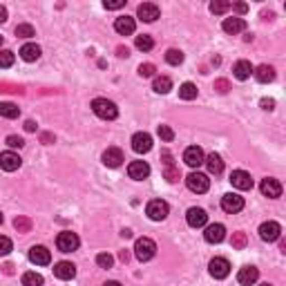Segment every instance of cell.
I'll use <instances>...</instances> for the list:
<instances>
[{"instance_id":"3","label":"cell","mask_w":286,"mask_h":286,"mask_svg":"<svg viewBox=\"0 0 286 286\" xmlns=\"http://www.w3.org/2000/svg\"><path fill=\"white\" fill-rule=\"evenodd\" d=\"M78 244H81V239H78V235L72 233V230H63V233L56 237V246L60 253H74Z\"/></svg>"},{"instance_id":"26","label":"cell","mask_w":286,"mask_h":286,"mask_svg":"<svg viewBox=\"0 0 286 286\" xmlns=\"http://www.w3.org/2000/svg\"><path fill=\"white\" fill-rule=\"evenodd\" d=\"M253 74H255V78H257L259 83H271V81H275V70H273L271 65H259L257 70H253Z\"/></svg>"},{"instance_id":"10","label":"cell","mask_w":286,"mask_h":286,"mask_svg":"<svg viewBox=\"0 0 286 286\" xmlns=\"http://www.w3.org/2000/svg\"><path fill=\"white\" fill-rule=\"evenodd\" d=\"M230 184H233L237 190H251L253 179L246 170H233V174H230Z\"/></svg>"},{"instance_id":"44","label":"cell","mask_w":286,"mask_h":286,"mask_svg":"<svg viewBox=\"0 0 286 286\" xmlns=\"http://www.w3.org/2000/svg\"><path fill=\"white\" fill-rule=\"evenodd\" d=\"M103 7L105 9H121V7H125V0H105Z\"/></svg>"},{"instance_id":"1","label":"cell","mask_w":286,"mask_h":286,"mask_svg":"<svg viewBox=\"0 0 286 286\" xmlns=\"http://www.w3.org/2000/svg\"><path fill=\"white\" fill-rule=\"evenodd\" d=\"M92 109H94L96 117L103 119V121H112V119H117V114H119L117 105H114L112 101H107V99H94L92 101Z\"/></svg>"},{"instance_id":"55","label":"cell","mask_w":286,"mask_h":286,"mask_svg":"<svg viewBox=\"0 0 286 286\" xmlns=\"http://www.w3.org/2000/svg\"><path fill=\"white\" fill-rule=\"evenodd\" d=\"M259 286H273V284H269V282H264V284H259Z\"/></svg>"},{"instance_id":"7","label":"cell","mask_w":286,"mask_h":286,"mask_svg":"<svg viewBox=\"0 0 286 286\" xmlns=\"http://www.w3.org/2000/svg\"><path fill=\"white\" fill-rule=\"evenodd\" d=\"M279 235H282V226H279L277 222H264L259 226V237L264 241H277L279 239Z\"/></svg>"},{"instance_id":"11","label":"cell","mask_w":286,"mask_h":286,"mask_svg":"<svg viewBox=\"0 0 286 286\" xmlns=\"http://www.w3.org/2000/svg\"><path fill=\"white\" fill-rule=\"evenodd\" d=\"M132 150L139 152V155H145V152L152 150V137L148 132H137L135 137H132Z\"/></svg>"},{"instance_id":"19","label":"cell","mask_w":286,"mask_h":286,"mask_svg":"<svg viewBox=\"0 0 286 286\" xmlns=\"http://www.w3.org/2000/svg\"><path fill=\"white\" fill-rule=\"evenodd\" d=\"M259 279V271L255 266H244L239 273H237V282L241 286H253Z\"/></svg>"},{"instance_id":"38","label":"cell","mask_w":286,"mask_h":286,"mask_svg":"<svg viewBox=\"0 0 286 286\" xmlns=\"http://www.w3.org/2000/svg\"><path fill=\"white\" fill-rule=\"evenodd\" d=\"M11 253V239L5 235H0V257H5V255Z\"/></svg>"},{"instance_id":"54","label":"cell","mask_w":286,"mask_h":286,"mask_svg":"<svg viewBox=\"0 0 286 286\" xmlns=\"http://www.w3.org/2000/svg\"><path fill=\"white\" fill-rule=\"evenodd\" d=\"M105 286H121L119 282H105Z\"/></svg>"},{"instance_id":"6","label":"cell","mask_w":286,"mask_h":286,"mask_svg":"<svg viewBox=\"0 0 286 286\" xmlns=\"http://www.w3.org/2000/svg\"><path fill=\"white\" fill-rule=\"evenodd\" d=\"M208 271L215 279H224V277H228V273H230V261L224 257H215V259H210Z\"/></svg>"},{"instance_id":"5","label":"cell","mask_w":286,"mask_h":286,"mask_svg":"<svg viewBox=\"0 0 286 286\" xmlns=\"http://www.w3.org/2000/svg\"><path fill=\"white\" fill-rule=\"evenodd\" d=\"M186 186H188V190H192L197 194H204L210 188V179L206 177V174H202V172H190L186 177Z\"/></svg>"},{"instance_id":"22","label":"cell","mask_w":286,"mask_h":286,"mask_svg":"<svg viewBox=\"0 0 286 286\" xmlns=\"http://www.w3.org/2000/svg\"><path fill=\"white\" fill-rule=\"evenodd\" d=\"M54 275H56L58 279H74L76 266L72 264V261H58V264L54 266Z\"/></svg>"},{"instance_id":"17","label":"cell","mask_w":286,"mask_h":286,"mask_svg":"<svg viewBox=\"0 0 286 286\" xmlns=\"http://www.w3.org/2000/svg\"><path fill=\"white\" fill-rule=\"evenodd\" d=\"M159 7H157L155 3H143V5H139V9H137V16L141 18V20L145 23H155L157 18H159Z\"/></svg>"},{"instance_id":"36","label":"cell","mask_w":286,"mask_h":286,"mask_svg":"<svg viewBox=\"0 0 286 286\" xmlns=\"http://www.w3.org/2000/svg\"><path fill=\"white\" fill-rule=\"evenodd\" d=\"M16 36L18 38H32V36H36V32H34L32 25H18L16 27Z\"/></svg>"},{"instance_id":"56","label":"cell","mask_w":286,"mask_h":286,"mask_svg":"<svg viewBox=\"0 0 286 286\" xmlns=\"http://www.w3.org/2000/svg\"><path fill=\"white\" fill-rule=\"evenodd\" d=\"M0 224H3V212H0Z\"/></svg>"},{"instance_id":"52","label":"cell","mask_w":286,"mask_h":286,"mask_svg":"<svg viewBox=\"0 0 286 286\" xmlns=\"http://www.w3.org/2000/svg\"><path fill=\"white\" fill-rule=\"evenodd\" d=\"M52 141H54L52 135H42V143H52Z\"/></svg>"},{"instance_id":"57","label":"cell","mask_w":286,"mask_h":286,"mask_svg":"<svg viewBox=\"0 0 286 286\" xmlns=\"http://www.w3.org/2000/svg\"><path fill=\"white\" fill-rule=\"evenodd\" d=\"M0 45H3V36H0Z\"/></svg>"},{"instance_id":"34","label":"cell","mask_w":286,"mask_h":286,"mask_svg":"<svg viewBox=\"0 0 286 286\" xmlns=\"http://www.w3.org/2000/svg\"><path fill=\"white\" fill-rule=\"evenodd\" d=\"M14 60H16V56H14V52H9V50H3L0 52V68H11L14 65Z\"/></svg>"},{"instance_id":"9","label":"cell","mask_w":286,"mask_h":286,"mask_svg":"<svg viewBox=\"0 0 286 286\" xmlns=\"http://www.w3.org/2000/svg\"><path fill=\"white\" fill-rule=\"evenodd\" d=\"M184 161L190 168H199L206 161V155L199 145H190V148H186V152H184Z\"/></svg>"},{"instance_id":"23","label":"cell","mask_w":286,"mask_h":286,"mask_svg":"<svg viewBox=\"0 0 286 286\" xmlns=\"http://www.w3.org/2000/svg\"><path fill=\"white\" fill-rule=\"evenodd\" d=\"M224 32L226 34H239V32H244L246 29V20L244 18H226V20H224Z\"/></svg>"},{"instance_id":"39","label":"cell","mask_w":286,"mask_h":286,"mask_svg":"<svg viewBox=\"0 0 286 286\" xmlns=\"http://www.w3.org/2000/svg\"><path fill=\"white\" fill-rule=\"evenodd\" d=\"M228 9H230V3H212L210 5V11H212V14H217V16L226 14Z\"/></svg>"},{"instance_id":"32","label":"cell","mask_w":286,"mask_h":286,"mask_svg":"<svg viewBox=\"0 0 286 286\" xmlns=\"http://www.w3.org/2000/svg\"><path fill=\"white\" fill-rule=\"evenodd\" d=\"M42 282H45V279H42V275H38V273H25V275H23V286H42Z\"/></svg>"},{"instance_id":"41","label":"cell","mask_w":286,"mask_h":286,"mask_svg":"<svg viewBox=\"0 0 286 286\" xmlns=\"http://www.w3.org/2000/svg\"><path fill=\"white\" fill-rule=\"evenodd\" d=\"M157 132H159V137L163 139V141H172V139H174V132L170 130L168 125H159V130H157Z\"/></svg>"},{"instance_id":"14","label":"cell","mask_w":286,"mask_h":286,"mask_svg":"<svg viewBox=\"0 0 286 286\" xmlns=\"http://www.w3.org/2000/svg\"><path fill=\"white\" fill-rule=\"evenodd\" d=\"M20 163H23V159L16 155V152H11V150L0 155V168H3L5 172H14V170L20 168Z\"/></svg>"},{"instance_id":"30","label":"cell","mask_w":286,"mask_h":286,"mask_svg":"<svg viewBox=\"0 0 286 286\" xmlns=\"http://www.w3.org/2000/svg\"><path fill=\"white\" fill-rule=\"evenodd\" d=\"M179 96L184 101H192V99H197V87H194L192 83H184L179 87Z\"/></svg>"},{"instance_id":"18","label":"cell","mask_w":286,"mask_h":286,"mask_svg":"<svg viewBox=\"0 0 286 286\" xmlns=\"http://www.w3.org/2000/svg\"><path fill=\"white\" fill-rule=\"evenodd\" d=\"M259 190L264 197H271V199H277L279 194H282V184H279L277 179H264L261 181V186H259Z\"/></svg>"},{"instance_id":"50","label":"cell","mask_w":286,"mask_h":286,"mask_svg":"<svg viewBox=\"0 0 286 286\" xmlns=\"http://www.w3.org/2000/svg\"><path fill=\"white\" fill-rule=\"evenodd\" d=\"M25 130H27V132H36V123H34V121H27V123H25Z\"/></svg>"},{"instance_id":"45","label":"cell","mask_w":286,"mask_h":286,"mask_svg":"<svg viewBox=\"0 0 286 286\" xmlns=\"http://www.w3.org/2000/svg\"><path fill=\"white\" fill-rule=\"evenodd\" d=\"M166 179L170 181V184H174V181H179V170H174L172 166L166 168Z\"/></svg>"},{"instance_id":"25","label":"cell","mask_w":286,"mask_h":286,"mask_svg":"<svg viewBox=\"0 0 286 286\" xmlns=\"http://www.w3.org/2000/svg\"><path fill=\"white\" fill-rule=\"evenodd\" d=\"M233 74H235V78H239V81H246V78L253 74V65L248 63V60H237L235 68H233Z\"/></svg>"},{"instance_id":"33","label":"cell","mask_w":286,"mask_h":286,"mask_svg":"<svg viewBox=\"0 0 286 286\" xmlns=\"http://www.w3.org/2000/svg\"><path fill=\"white\" fill-rule=\"evenodd\" d=\"M166 63H170V65H181V63H184V52L168 50L166 52Z\"/></svg>"},{"instance_id":"42","label":"cell","mask_w":286,"mask_h":286,"mask_svg":"<svg viewBox=\"0 0 286 286\" xmlns=\"http://www.w3.org/2000/svg\"><path fill=\"white\" fill-rule=\"evenodd\" d=\"M246 246V235L244 233H235L233 235V248H244Z\"/></svg>"},{"instance_id":"8","label":"cell","mask_w":286,"mask_h":286,"mask_svg":"<svg viewBox=\"0 0 286 286\" xmlns=\"http://www.w3.org/2000/svg\"><path fill=\"white\" fill-rule=\"evenodd\" d=\"M222 208L230 212V215H235V212H239L241 208H244V197H239V194L235 192H228L222 197Z\"/></svg>"},{"instance_id":"28","label":"cell","mask_w":286,"mask_h":286,"mask_svg":"<svg viewBox=\"0 0 286 286\" xmlns=\"http://www.w3.org/2000/svg\"><path fill=\"white\" fill-rule=\"evenodd\" d=\"M0 117H5V119H18V117H20V107H18L16 103L3 101V103H0Z\"/></svg>"},{"instance_id":"37","label":"cell","mask_w":286,"mask_h":286,"mask_svg":"<svg viewBox=\"0 0 286 286\" xmlns=\"http://www.w3.org/2000/svg\"><path fill=\"white\" fill-rule=\"evenodd\" d=\"M14 228L18 230V233H27V230L32 228V222H29L27 217H16V222H14Z\"/></svg>"},{"instance_id":"24","label":"cell","mask_w":286,"mask_h":286,"mask_svg":"<svg viewBox=\"0 0 286 286\" xmlns=\"http://www.w3.org/2000/svg\"><path fill=\"white\" fill-rule=\"evenodd\" d=\"M20 58L25 60V63H34V60L40 58V47L34 45V42H27V45L20 47Z\"/></svg>"},{"instance_id":"47","label":"cell","mask_w":286,"mask_h":286,"mask_svg":"<svg viewBox=\"0 0 286 286\" xmlns=\"http://www.w3.org/2000/svg\"><path fill=\"white\" fill-rule=\"evenodd\" d=\"M230 7H235V11H239V14H246L248 11V5H244V3H235V5H230Z\"/></svg>"},{"instance_id":"2","label":"cell","mask_w":286,"mask_h":286,"mask_svg":"<svg viewBox=\"0 0 286 286\" xmlns=\"http://www.w3.org/2000/svg\"><path fill=\"white\" fill-rule=\"evenodd\" d=\"M157 253V244L150 239V237H141V239H137L135 244V255L139 261H150L152 257H155Z\"/></svg>"},{"instance_id":"53","label":"cell","mask_w":286,"mask_h":286,"mask_svg":"<svg viewBox=\"0 0 286 286\" xmlns=\"http://www.w3.org/2000/svg\"><path fill=\"white\" fill-rule=\"evenodd\" d=\"M119 257H121V261H127V259H130V255H127V251H121Z\"/></svg>"},{"instance_id":"31","label":"cell","mask_w":286,"mask_h":286,"mask_svg":"<svg viewBox=\"0 0 286 286\" xmlns=\"http://www.w3.org/2000/svg\"><path fill=\"white\" fill-rule=\"evenodd\" d=\"M135 45H137V50H141V52H150L152 47H155V40H152L148 34H143V36H137Z\"/></svg>"},{"instance_id":"43","label":"cell","mask_w":286,"mask_h":286,"mask_svg":"<svg viewBox=\"0 0 286 286\" xmlns=\"http://www.w3.org/2000/svg\"><path fill=\"white\" fill-rule=\"evenodd\" d=\"M7 145H9V148H18V150H20V148H23V145H25V141H23V139H20V137H16V135H11V137H7Z\"/></svg>"},{"instance_id":"21","label":"cell","mask_w":286,"mask_h":286,"mask_svg":"<svg viewBox=\"0 0 286 286\" xmlns=\"http://www.w3.org/2000/svg\"><path fill=\"white\" fill-rule=\"evenodd\" d=\"M114 29H117L121 36H130V34H135L137 23H135V18H130V16H121V18H117V23H114Z\"/></svg>"},{"instance_id":"13","label":"cell","mask_w":286,"mask_h":286,"mask_svg":"<svg viewBox=\"0 0 286 286\" xmlns=\"http://www.w3.org/2000/svg\"><path fill=\"white\" fill-rule=\"evenodd\" d=\"M186 222L190 228H202V226H206V222H208V215H206L204 208H190L186 212Z\"/></svg>"},{"instance_id":"48","label":"cell","mask_w":286,"mask_h":286,"mask_svg":"<svg viewBox=\"0 0 286 286\" xmlns=\"http://www.w3.org/2000/svg\"><path fill=\"white\" fill-rule=\"evenodd\" d=\"M273 105H275V101L273 99H261V107L264 109H273Z\"/></svg>"},{"instance_id":"16","label":"cell","mask_w":286,"mask_h":286,"mask_svg":"<svg viewBox=\"0 0 286 286\" xmlns=\"http://www.w3.org/2000/svg\"><path fill=\"white\" fill-rule=\"evenodd\" d=\"M224 237H226V228H224V224H210V226L206 228V233H204V239L208 241V244H219V241H224Z\"/></svg>"},{"instance_id":"27","label":"cell","mask_w":286,"mask_h":286,"mask_svg":"<svg viewBox=\"0 0 286 286\" xmlns=\"http://www.w3.org/2000/svg\"><path fill=\"white\" fill-rule=\"evenodd\" d=\"M206 166H208V172L210 174H222V170H224V161H222V157L217 155V152H212V155L206 157Z\"/></svg>"},{"instance_id":"15","label":"cell","mask_w":286,"mask_h":286,"mask_svg":"<svg viewBox=\"0 0 286 286\" xmlns=\"http://www.w3.org/2000/svg\"><path fill=\"white\" fill-rule=\"evenodd\" d=\"M29 259H32V264H36V266H47L52 261V253L47 251L45 246H32Z\"/></svg>"},{"instance_id":"49","label":"cell","mask_w":286,"mask_h":286,"mask_svg":"<svg viewBox=\"0 0 286 286\" xmlns=\"http://www.w3.org/2000/svg\"><path fill=\"white\" fill-rule=\"evenodd\" d=\"M117 52H119V56H121V58H127V56H130V52H127V47H119Z\"/></svg>"},{"instance_id":"40","label":"cell","mask_w":286,"mask_h":286,"mask_svg":"<svg viewBox=\"0 0 286 286\" xmlns=\"http://www.w3.org/2000/svg\"><path fill=\"white\" fill-rule=\"evenodd\" d=\"M155 72H157V68H155L152 63H143V65H139V74H141L143 78L155 76Z\"/></svg>"},{"instance_id":"51","label":"cell","mask_w":286,"mask_h":286,"mask_svg":"<svg viewBox=\"0 0 286 286\" xmlns=\"http://www.w3.org/2000/svg\"><path fill=\"white\" fill-rule=\"evenodd\" d=\"M5 20H7V9L0 5V23H5Z\"/></svg>"},{"instance_id":"35","label":"cell","mask_w":286,"mask_h":286,"mask_svg":"<svg viewBox=\"0 0 286 286\" xmlns=\"http://www.w3.org/2000/svg\"><path fill=\"white\" fill-rule=\"evenodd\" d=\"M96 264H99L101 269H112L114 257L109 253H101V255H96Z\"/></svg>"},{"instance_id":"20","label":"cell","mask_w":286,"mask_h":286,"mask_svg":"<svg viewBox=\"0 0 286 286\" xmlns=\"http://www.w3.org/2000/svg\"><path fill=\"white\" fill-rule=\"evenodd\" d=\"M123 161H125L123 152H121L119 148H107L105 152H103V163H105L107 168H119Z\"/></svg>"},{"instance_id":"29","label":"cell","mask_w":286,"mask_h":286,"mask_svg":"<svg viewBox=\"0 0 286 286\" xmlns=\"http://www.w3.org/2000/svg\"><path fill=\"white\" fill-rule=\"evenodd\" d=\"M152 90H155L157 94H168L170 90H172V81H170L168 76H157L155 83H152Z\"/></svg>"},{"instance_id":"46","label":"cell","mask_w":286,"mask_h":286,"mask_svg":"<svg viewBox=\"0 0 286 286\" xmlns=\"http://www.w3.org/2000/svg\"><path fill=\"white\" fill-rule=\"evenodd\" d=\"M215 90H217V92H222V94H226L228 90H230V83L224 81V78H219V81L215 83Z\"/></svg>"},{"instance_id":"4","label":"cell","mask_w":286,"mask_h":286,"mask_svg":"<svg viewBox=\"0 0 286 286\" xmlns=\"http://www.w3.org/2000/svg\"><path fill=\"white\" fill-rule=\"evenodd\" d=\"M170 212V206L163 202V199H152V202L145 206V215H148L152 222H161V219H166Z\"/></svg>"},{"instance_id":"12","label":"cell","mask_w":286,"mask_h":286,"mask_svg":"<svg viewBox=\"0 0 286 286\" xmlns=\"http://www.w3.org/2000/svg\"><path fill=\"white\" fill-rule=\"evenodd\" d=\"M127 174H130V179L143 181L150 177V166L145 161H132L130 166H127Z\"/></svg>"}]
</instances>
